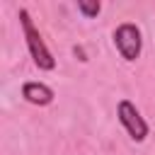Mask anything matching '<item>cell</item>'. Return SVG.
<instances>
[{"instance_id": "obj_1", "label": "cell", "mask_w": 155, "mask_h": 155, "mask_svg": "<svg viewBox=\"0 0 155 155\" xmlns=\"http://www.w3.org/2000/svg\"><path fill=\"white\" fill-rule=\"evenodd\" d=\"M17 17H19V27H22V34H24V44H27V51H29L34 65H36L39 70H53V68H56V58H53L51 48L46 46L39 27L34 24L29 10H27V7H19Z\"/></svg>"}, {"instance_id": "obj_5", "label": "cell", "mask_w": 155, "mask_h": 155, "mask_svg": "<svg viewBox=\"0 0 155 155\" xmlns=\"http://www.w3.org/2000/svg\"><path fill=\"white\" fill-rule=\"evenodd\" d=\"M75 7H78V12H80L85 19H94V17L102 12V2H97V0H92V2H90V0H78Z\"/></svg>"}, {"instance_id": "obj_6", "label": "cell", "mask_w": 155, "mask_h": 155, "mask_svg": "<svg viewBox=\"0 0 155 155\" xmlns=\"http://www.w3.org/2000/svg\"><path fill=\"white\" fill-rule=\"evenodd\" d=\"M73 53L78 56V61H82V63H87V53H85V48H82V46H73Z\"/></svg>"}, {"instance_id": "obj_4", "label": "cell", "mask_w": 155, "mask_h": 155, "mask_svg": "<svg viewBox=\"0 0 155 155\" xmlns=\"http://www.w3.org/2000/svg\"><path fill=\"white\" fill-rule=\"evenodd\" d=\"M22 97L34 104V107H48L56 97V92L46 85V82H39V80H29L22 85Z\"/></svg>"}, {"instance_id": "obj_2", "label": "cell", "mask_w": 155, "mask_h": 155, "mask_svg": "<svg viewBox=\"0 0 155 155\" xmlns=\"http://www.w3.org/2000/svg\"><path fill=\"white\" fill-rule=\"evenodd\" d=\"M116 119L124 126V131L128 133V138L133 143H143L150 136V126L145 121V116L140 114V109L131 102V99H119L116 104Z\"/></svg>"}, {"instance_id": "obj_3", "label": "cell", "mask_w": 155, "mask_h": 155, "mask_svg": "<svg viewBox=\"0 0 155 155\" xmlns=\"http://www.w3.org/2000/svg\"><path fill=\"white\" fill-rule=\"evenodd\" d=\"M111 39H114V46H116L119 56H121L126 63H133V61L140 58V51H143V34H140L138 24H133V22H121V24L114 29Z\"/></svg>"}]
</instances>
